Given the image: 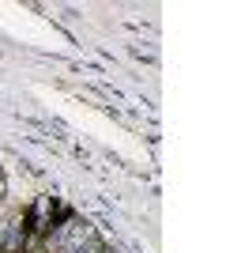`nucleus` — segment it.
<instances>
[{
  "label": "nucleus",
  "mask_w": 226,
  "mask_h": 253,
  "mask_svg": "<svg viewBox=\"0 0 226 253\" xmlns=\"http://www.w3.org/2000/svg\"><path fill=\"white\" fill-rule=\"evenodd\" d=\"M87 242H91V227L79 219H68L65 227H57L49 234V250L53 253H75V250H83Z\"/></svg>",
  "instance_id": "obj_1"
}]
</instances>
